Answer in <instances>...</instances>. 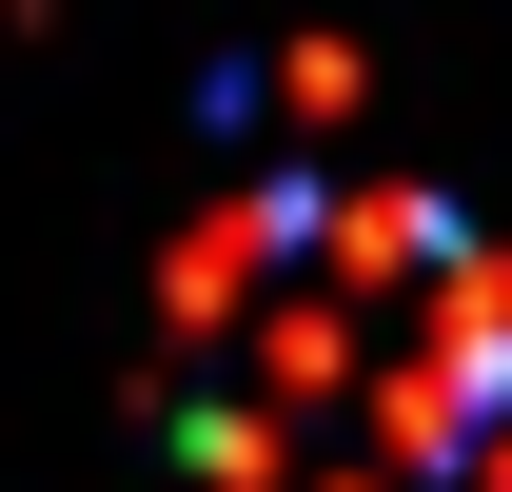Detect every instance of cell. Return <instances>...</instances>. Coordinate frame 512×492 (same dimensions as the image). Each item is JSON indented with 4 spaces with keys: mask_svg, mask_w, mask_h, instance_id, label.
Wrapping results in <instances>:
<instances>
[{
    "mask_svg": "<svg viewBox=\"0 0 512 492\" xmlns=\"http://www.w3.org/2000/svg\"><path fill=\"white\" fill-rule=\"evenodd\" d=\"M178 453L237 492H512V256L394 178H296L178 256Z\"/></svg>",
    "mask_w": 512,
    "mask_h": 492,
    "instance_id": "1",
    "label": "cell"
}]
</instances>
